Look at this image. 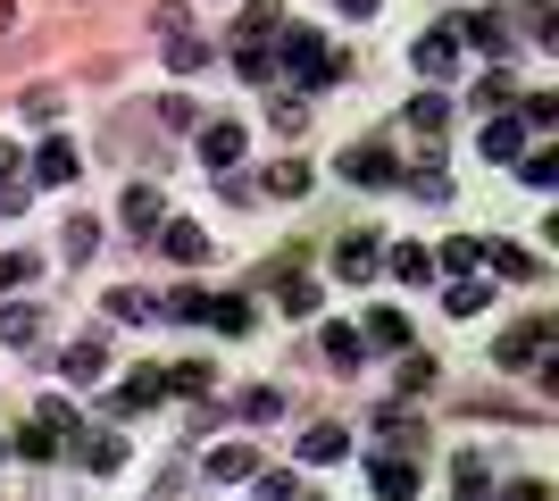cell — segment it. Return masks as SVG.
<instances>
[{"instance_id":"obj_1","label":"cell","mask_w":559,"mask_h":501,"mask_svg":"<svg viewBox=\"0 0 559 501\" xmlns=\"http://www.w3.org/2000/svg\"><path fill=\"white\" fill-rule=\"evenodd\" d=\"M293 84H343V50H326L309 25H284V59H276Z\"/></svg>"},{"instance_id":"obj_2","label":"cell","mask_w":559,"mask_h":501,"mask_svg":"<svg viewBox=\"0 0 559 501\" xmlns=\"http://www.w3.org/2000/svg\"><path fill=\"white\" fill-rule=\"evenodd\" d=\"M159 34H167V68L192 75V68H210V43L185 25V9H159Z\"/></svg>"},{"instance_id":"obj_3","label":"cell","mask_w":559,"mask_h":501,"mask_svg":"<svg viewBox=\"0 0 559 501\" xmlns=\"http://www.w3.org/2000/svg\"><path fill=\"white\" fill-rule=\"evenodd\" d=\"M543 343H551V318H535V326H510L492 359H501V368H535V359H543Z\"/></svg>"},{"instance_id":"obj_4","label":"cell","mask_w":559,"mask_h":501,"mask_svg":"<svg viewBox=\"0 0 559 501\" xmlns=\"http://www.w3.org/2000/svg\"><path fill=\"white\" fill-rule=\"evenodd\" d=\"M476 267H492V276H510V285H535L543 267L518 251V242H476Z\"/></svg>"},{"instance_id":"obj_5","label":"cell","mask_w":559,"mask_h":501,"mask_svg":"<svg viewBox=\"0 0 559 501\" xmlns=\"http://www.w3.org/2000/svg\"><path fill=\"white\" fill-rule=\"evenodd\" d=\"M451 43H476V50H492V59H501V43H510V25L492 17V9H460V25H451Z\"/></svg>"},{"instance_id":"obj_6","label":"cell","mask_w":559,"mask_h":501,"mask_svg":"<svg viewBox=\"0 0 559 501\" xmlns=\"http://www.w3.org/2000/svg\"><path fill=\"white\" fill-rule=\"evenodd\" d=\"M59 377H68V384H100V377H109V343H100V334H84V343L59 359Z\"/></svg>"},{"instance_id":"obj_7","label":"cell","mask_w":559,"mask_h":501,"mask_svg":"<svg viewBox=\"0 0 559 501\" xmlns=\"http://www.w3.org/2000/svg\"><path fill=\"white\" fill-rule=\"evenodd\" d=\"M159 251H167V260H176V267H201V260H210V235L176 217V226H159Z\"/></svg>"},{"instance_id":"obj_8","label":"cell","mask_w":559,"mask_h":501,"mask_svg":"<svg viewBox=\"0 0 559 501\" xmlns=\"http://www.w3.org/2000/svg\"><path fill=\"white\" fill-rule=\"evenodd\" d=\"M409 59H418V75H451V68H460V43H451V25L418 34V50H409Z\"/></svg>"},{"instance_id":"obj_9","label":"cell","mask_w":559,"mask_h":501,"mask_svg":"<svg viewBox=\"0 0 559 501\" xmlns=\"http://www.w3.org/2000/svg\"><path fill=\"white\" fill-rule=\"evenodd\" d=\"M201 159H210V167H217V176H226V167H234V159H242V126H234V118H217V126H201Z\"/></svg>"},{"instance_id":"obj_10","label":"cell","mask_w":559,"mask_h":501,"mask_svg":"<svg viewBox=\"0 0 559 501\" xmlns=\"http://www.w3.org/2000/svg\"><path fill=\"white\" fill-rule=\"evenodd\" d=\"M368 267H376V235H343V242H334V276L368 285Z\"/></svg>"},{"instance_id":"obj_11","label":"cell","mask_w":559,"mask_h":501,"mask_svg":"<svg viewBox=\"0 0 559 501\" xmlns=\"http://www.w3.org/2000/svg\"><path fill=\"white\" fill-rule=\"evenodd\" d=\"M334 167H343L350 184H393V176H401V167L384 159V151H343V159H334Z\"/></svg>"},{"instance_id":"obj_12","label":"cell","mask_w":559,"mask_h":501,"mask_svg":"<svg viewBox=\"0 0 559 501\" xmlns=\"http://www.w3.org/2000/svg\"><path fill=\"white\" fill-rule=\"evenodd\" d=\"M276 301H284V318H318V285H309L301 267H284V276H276Z\"/></svg>"},{"instance_id":"obj_13","label":"cell","mask_w":559,"mask_h":501,"mask_svg":"<svg viewBox=\"0 0 559 501\" xmlns=\"http://www.w3.org/2000/svg\"><path fill=\"white\" fill-rule=\"evenodd\" d=\"M518 134H526V118L492 109V118H485V159H518Z\"/></svg>"},{"instance_id":"obj_14","label":"cell","mask_w":559,"mask_h":501,"mask_svg":"<svg viewBox=\"0 0 559 501\" xmlns=\"http://www.w3.org/2000/svg\"><path fill=\"white\" fill-rule=\"evenodd\" d=\"M34 176H43V184H75V143H59V134H50V143L34 151Z\"/></svg>"},{"instance_id":"obj_15","label":"cell","mask_w":559,"mask_h":501,"mask_svg":"<svg viewBox=\"0 0 559 501\" xmlns=\"http://www.w3.org/2000/svg\"><path fill=\"white\" fill-rule=\"evenodd\" d=\"M350 452V427H309L301 434V460H309V468H326V460H343Z\"/></svg>"},{"instance_id":"obj_16","label":"cell","mask_w":559,"mask_h":501,"mask_svg":"<svg viewBox=\"0 0 559 501\" xmlns=\"http://www.w3.org/2000/svg\"><path fill=\"white\" fill-rule=\"evenodd\" d=\"M384 267H393L401 285H435V251H426V242H401V251H393Z\"/></svg>"},{"instance_id":"obj_17","label":"cell","mask_w":559,"mask_h":501,"mask_svg":"<svg viewBox=\"0 0 559 501\" xmlns=\"http://www.w3.org/2000/svg\"><path fill=\"white\" fill-rule=\"evenodd\" d=\"M376 493H384V501H409V493H418V468H409V460H376Z\"/></svg>"},{"instance_id":"obj_18","label":"cell","mask_w":559,"mask_h":501,"mask_svg":"<svg viewBox=\"0 0 559 501\" xmlns=\"http://www.w3.org/2000/svg\"><path fill=\"white\" fill-rule=\"evenodd\" d=\"M43 334V310L34 301H0V343H34Z\"/></svg>"},{"instance_id":"obj_19","label":"cell","mask_w":559,"mask_h":501,"mask_svg":"<svg viewBox=\"0 0 559 501\" xmlns=\"http://www.w3.org/2000/svg\"><path fill=\"white\" fill-rule=\"evenodd\" d=\"M359 343H384V351H401V343H409V318H401V310H368Z\"/></svg>"},{"instance_id":"obj_20","label":"cell","mask_w":559,"mask_h":501,"mask_svg":"<svg viewBox=\"0 0 559 501\" xmlns=\"http://www.w3.org/2000/svg\"><path fill=\"white\" fill-rule=\"evenodd\" d=\"M276 25H284V9H276V0H251V9L234 17V34H242V43H267Z\"/></svg>"},{"instance_id":"obj_21","label":"cell","mask_w":559,"mask_h":501,"mask_svg":"<svg viewBox=\"0 0 559 501\" xmlns=\"http://www.w3.org/2000/svg\"><path fill=\"white\" fill-rule=\"evenodd\" d=\"M251 468H259V460L242 452V443H217V452H210V477H217V485H242Z\"/></svg>"},{"instance_id":"obj_22","label":"cell","mask_w":559,"mask_h":501,"mask_svg":"<svg viewBox=\"0 0 559 501\" xmlns=\"http://www.w3.org/2000/svg\"><path fill=\"white\" fill-rule=\"evenodd\" d=\"M34 276H43V260H34V251H0V293H25Z\"/></svg>"},{"instance_id":"obj_23","label":"cell","mask_w":559,"mask_h":501,"mask_svg":"<svg viewBox=\"0 0 559 501\" xmlns=\"http://www.w3.org/2000/svg\"><path fill=\"white\" fill-rule=\"evenodd\" d=\"M75 460H84V468H117L126 443H117V434H75Z\"/></svg>"},{"instance_id":"obj_24","label":"cell","mask_w":559,"mask_h":501,"mask_svg":"<svg viewBox=\"0 0 559 501\" xmlns=\"http://www.w3.org/2000/svg\"><path fill=\"white\" fill-rule=\"evenodd\" d=\"M409 126H418V134H443V126H451V100L443 93H418V100H409Z\"/></svg>"},{"instance_id":"obj_25","label":"cell","mask_w":559,"mask_h":501,"mask_svg":"<svg viewBox=\"0 0 559 501\" xmlns=\"http://www.w3.org/2000/svg\"><path fill=\"white\" fill-rule=\"evenodd\" d=\"M242 418H251V427L284 418V393H276V384H251V393H242Z\"/></svg>"},{"instance_id":"obj_26","label":"cell","mask_w":559,"mask_h":501,"mask_svg":"<svg viewBox=\"0 0 559 501\" xmlns=\"http://www.w3.org/2000/svg\"><path fill=\"white\" fill-rule=\"evenodd\" d=\"M267 192H284V201H301V192H309V167H301V159H276V167H267Z\"/></svg>"},{"instance_id":"obj_27","label":"cell","mask_w":559,"mask_h":501,"mask_svg":"<svg viewBox=\"0 0 559 501\" xmlns=\"http://www.w3.org/2000/svg\"><path fill=\"white\" fill-rule=\"evenodd\" d=\"M151 402H167V377H159V368H142V377L126 384V402H117V409H151Z\"/></svg>"},{"instance_id":"obj_28","label":"cell","mask_w":559,"mask_h":501,"mask_svg":"<svg viewBox=\"0 0 559 501\" xmlns=\"http://www.w3.org/2000/svg\"><path fill=\"white\" fill-rule=\"evenodd\" d=\"M326 359L334 368H359V359H368L359 351V326H326Z\"/></svg>"},{"instance_id":"obj_29","label":"cell","mask_w":559,"mask_h":501,"mask_svg":"<svg viewBox=\"0 0 559 501\" xmlns=\"http://www.w3.org/2000/svg\"><path fill=\"white\" fill-rule=\"evenodd\" d=\"M126 217H134L142 235H151V226H159V192H151V184H134V192H126Z\"/></svg>"},{"instance_id":"obj_30","label":"cell","mask_w":559,"mask_h":501,"mask_svg":"<svg viewBox=\"0 0 559 501\" xmlns=\"http://www.w3.org/2000/svg\"><path fill=\"white\" fill-rule=\"evenodd\" d=\"M210 326L217 334H242V326H251V301H210Z\"/></svg>"},{"instance_id":"obj_31","label":"cell","mask_w":559,"mask_h":501,"mask_svg":"<svg viewBox=\"0 0 559 501\" xmlns=\"http://www.w3.org/2000/svg\"><path fill=\"white\" fill-rule=\"evenodd\" d=\"M476 109H485V118H492V109H510V75H501V68L476 84Z\"/></svg>"},{"instance_id":"obj_32","label":"cell","mask_w":559,"mask_h":501,"mask_svg":"<svg viewBox=\"0 0 559 501\" xmlns=\"http://www.w3.org/2000/svg\"><path fill=\"white\" fill-rule=\"evenodd\" d=\"M234 68L251 75V84H267V75H276V59H267V50H259V43H242V50H234Z\"/></svg>"},{"instance_id":"obj_33","label":"cell","mask_w":559,"mask_h":501,"mask_svg":"<svg viewBox=\"0 0 559 501\" xmlns=\"http://www.w3.org/2000/svg\"><path fill=\"white\" fill-rule=\"evenodd\" d=\"M93 242H100L93 217H68V260H93Z\"/></svg>"},{"instance_id":"obj_34","label":"cell","mask_w":559,"mask_h":501,"mask_svg":"<svg viewBox=\"0 0 559 501\" xmlns=\"http://www.w3.org/2000/svg\"><path fill=\"white\" fill-rule=\"evenodd\" d=\"M435 267H451V276H476V242H443V251H435Z\"/></svg>"},{"instance_id":"obj_35","label":"cell","mask_w":559,"mask_h":501,"mask_svg":"<svg viewBox=\"0 0 559 501\" xmlns=\"http://www.w3.org/2000/svg\"><path fill=\"white\" fill-rule=\"evenodd\" d=\"M17 452H25V460H50V452H59V434H50V427H43V418H34V427H25V434H17Z\"/></svg>"},{"instance_id":"obj_36","label":"cell","mask_w":559,"mask_h":501,"mask_svg":"<svg viewBox=\"0 0 559 501\" xmlns=\"http://www.w3.org/2000/svg\"><path fill=\"white\" fill-rule=\"evenodd\" d=\"M251 477H259V501H293V493H301V485L284 477V468H251Z\"/></svg>"},{"instance_id":"obj_37","label":"cell","mask_w":559,"mask_h":501,"mask_svg":"<svg viewBox=\"0 0 559 501\" xmlns=\"http://www.w3.org/2000/svg\"><path fill=\"white\" fill-rule=\"evenodd\" d=\"M492 301V285H451V318H476Z\"/></svg>"},{"instance_id":"obj_38","label":"cell","mask_w":559,"mask_h":501,"mask_svg":"<svg viewBox=\"0 0 559 501\" xmlns=\"http://www.w3.org/2000/svg\"><path fill=\"white\" fill-rule=\"evenodd\" d=\"M167 393H210V359H192V368H176V377H167Z\"/></svg>"},{"instance_id":"obj_39","label":"cell","mask_w":559,"mask_h":501,"mask_svg":"<svg viewBox=\"0 0 559 501\" xmlns=\"http://www.w3.org/2000/svg\"><path fill=\"white\" fill-rule=\"evenodd\" d=\"M167 318H185V326H192V318H210V293H167Z\"/></svg>"},{"instance_id":"obj_40","label":"cell","mask_w":559,"mask_h":501,"mask_svg":"<svg viewBox=\"0 0 559 501\" xmlns=\"http://www.w3.org/2000/svg\"><path fill=\"white\" fill-rule=\"evenodd\" d=\"M526 184H535V192L559 184V159H551V151H535V159H526Z\"/></svg>"},{"instance_id":"obj_41","label":"cell","mask_w":559,"mask_h":501,"mask_svg":"<svg viewBox=\"0 0 559 501\" xmlns=\"http://www.w3.org/2000/svg\"><path fill=\"white\" fill-rule=\"evenodd\" d=\"M435 384V359H401V393H426Z\"/></svg>"},{"instance_id":"obj_42","label":"cell","mask_w":559,"mask_h":501,"mask_svg":"<svg viewBox=\"0 0 559 501\" xmlns=\"http://www.w3.org/2000/svg\"><path fill=\"white\" fill-rule=\"evenodd\" d=\"M109 318H151V293H109Z\"/></svg>"},{"instance_id":"obj_43","label":"cell","mask_w":559,"mask_h":501,"mask_svg":"<svg viewBox=\"0 0 559 501\" xmlns=\"http://www.w3.org/2000/svg\"><path fill=\"white\" fill-rule=\"evenodd\" d=\"M518 118H526V126H559V100H551V93H535L526 109H518Z\"/></svg>"},{"instance_id":"obj_44","label":"cell","mask_w":559,"mask_h":501,"mask_svg":"<svg viewBox=\"0 0 559 501\" xmlns=\"http://www.w3.org/2000/svg\"><path fill=\"white\" fill-rule=\"evenodd\" d=\"M510 501H551V493H543V485H510Z\"/></svg>"},{"instance_id":"obj_45","label":"cell","mask_w":559,"mask_h":501,"mask_svg":"<svg viewBox=\"0 0 559 501\" xmlns=\"http://www.w3.org/2000/svg\"><path fill=\"white\" fill-rule=\"evenodd\" d=\"M343 17H376V0H343Z\"/></svg>"},{"instance_id":"obj_46","label":"cell","mask_w":559,"mask_h":501,"mask_svg":"<svg viewBox=\"0 0 559 501\" xmlns=\"http://www.w3.org/2000/svg\"><path fill=\"white\" fill-rule=\"evenodd\" d=\"M9 17H17V0H0V34H9Z\"/></svg>"},{"instance_id":"obj_47","label":"cell","mask_w":559,"mask_h":501,"mask_svg":"<svg viewBox=\"0 0 559 501\" xmlns=\"http://www.w3.org/2000/svg\"><path fill=\"white\" fill-rule=\"evenodd\" d=\"M0 452H9V443H0Z\"/></svg>"}]
</instances>
